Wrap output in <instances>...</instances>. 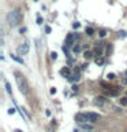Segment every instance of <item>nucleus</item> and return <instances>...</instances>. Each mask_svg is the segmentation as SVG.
I'll list each match as a JSON object with an SVG mask.
<instances>
[{
  "label": "nucleus",
  "instance_id": "39448f33",
  "mask_svg": "<svg viewBox=\"0 0 127 132\" xmlns=\"http://www.w3.org/2000/svg\"><path fill=\"white\" fill-rule=\"evenodd\" d=\"M102 51H104V43H97V47H96V54L97 56H102Z\"/></svg>",
  "mask_w": 127,
  "mask_h": 132
},
{
  "label": "nucleus",
  "instance_id": "423d86ee",
  "mask_svg": "<svg viewBox=\"0 0 127 132\" xmlns=\"http://www.w3.org/2000/svg\"><path fill=\"white\" fill-rule=\"evenodd\" d=\"M74 40H75V35L70 33V35L66 37V45H67V47H71V45L74 44Z\"/></svg>",
  "mask_w": 127,
  "mask_h": 132
},
{
  "label": "nucleus",
  "instance_id": "bb28decb",
  "mask_svg": "<svg viewBox=\"0 0 127 132\" xmlns=\"http://www.w3.org/2000/svg\"><path fill=\"white\" fill-rule=\"evenodd\" d=\"M122 82H123V84H127V78H123Z\"/></svg>",
  "mask_w": 127,
  "mask_h": 132
},
{
  "label": "nucleus",
  "instance_id": "a211bd4d",
  "mask_svg": "<svg viewBox=\"0 0 127 132\" xmlns=\"http://www.w3.org/2000/svg\"><path fill=\"white\" fill-rule=\"evenodd\" d=\"M107 78H108V80H113V78H115V74H113V73H108V74H107Z\"/></svg>",
  "mask_w": 127,
  "mask_h": 132
},
{
  "label": "nucleus",
  "instance_id": "6e6552de",
  "mask_svg": "<svg viewBox=\"0 0 127 132\" xmlns=\"http://www.w3.org/2000/svg\"><path fill=\"white\" fill-rule=\"evenodd\" d=\"M94 103L98 105V106H102V105H105V103H107V99L104 96H97L96 99H94Z\"/></svg>",
  "mask_w": 127,
  "mask_h": 132
},
{
  "label": "nucleus",
  "instance_id": "4be33fe9",
  "mask_svg": "<svg viewBox=\"0 0 127 132\" xmlns=\"http://www.w3.org/2000/svg\"><path fill=\"white\" fill-rule=\"evenodd\" d=\"M105 35H107V30H104V29H102V30H100V36H101V37H105Z\"/></svg>",
  "mask_w": 127,
  "mask_h": 132
},
{
  "label": "nucleus",
  "instance_id": "aec40b11",
  "mask_svg": "<svg viewBox=\"0 0 127 132\" xmlns=\"http://www.w3.org/2000/svg\"><path fill=\"white\" fill-rule=\"evenodd\" d=\"M51 58L56 61V59H57V54H56V52H51Z\"/></svg>",
  "mask_w": 127,
  "mask_h": 132
},
{
  "label": "nucleus",
  "instance_id": "5701e85b",
  "mask_svg": "<svg viewBox=\"0 0 127 132\" xmlns=\"http://www.w3.org/2000/svg\"><path fill=\"white\" fill-rule=\"evenodd\" d=\"M79 26H81V23H79V22H75V23H72V28H75V29H77V28H79Z\"/></svg>",
  "mask_w": 127,
  "mask_h": 132
},
{
  "label": "nucleus",
  "instance_id": "c756f323",
  "mask_svg": "<svg viewBox=\"0 0 127 132\" xmlns=\"http://www.w3.org/2000/svg\"><path fill=\"white\" fill-rule=\"evenodd\" d=\"M88 132H92V131H88Z\"/></svg>",
  "mask_w": 127,
  "mask_h": 132
},
{
  "label": "nucleus",
  "instance_id": "c85d7f7f",
  "mask_svg": "<svg viewBox=\"0 0 127 132\" xmlns=\"http://www.w3.org/2000/svg\"><path fill=\"white\" fill-rule=\"evenodd\" d=\"M74 132H78V129H74Z\"/></svg>",
  "mask_w": 127,
  "mask_h": 132
},
{
  "label": "nucleus",
  "instance_id": "f8f14e48",
  "mask_svg": "<svg viewBox=\"0 0 127 132\" xmlns=\"http://www.w3.org/2000/svg\"><path fill=\"white\" fill-rule=\"evenodd\" d=\"M86 35H88V36H93L94 35V29L93 28H86Z\"/></svg>",
  "mask_w": 127,
  "mask_h": 132
},
{
  "label": "nucleus",
  "instance_id": "cd10ccee",
  "mask_svg": "<svg viewBox=\"0 0 127 132\" xmlns=\"http://www.w3.org/2000/svg\"><path fill=\"white\" fill-rule=\"evenodd\" d=\"M15 132H22V131H20V129H15Z\"/></svg>",
  "mask_w": 127,
  "mask_h": 132
},
{
  "label": "nucleus",
  "instance_id": "a878e982",
  "mask_svg": "<svg viewBox=\"0 0 127 132\" xmlns=\"http://www.w3.org/2000/svg\"><path fill=\"white\" fill-rule=\"evenodd\" d=\"M51 94H56V88H51Z\"/></svg>",
  "mask_w": 127,
  "mask_h": 132
},
{
  "label": "nucleus",
  "instance_id": "6ab92c4d",
  "mask_svg": "<svg viewBox=\"0 0 127 132\" xmlns=\"http://www.w3.org/2000/svg\"><path fill=\"white\" fill-rule=\"evenodd\" d=\"M81 50H82V48H81V45H75V47H74V52L77 54V52H79Z\"/></svg>",
  "mask_w": 127,
  "mask_h": 132
},
{
  "label": "nucleus",
  "instance_id": "9d476101",
  "mask_svg": "<svg viewBox=\"0 0 127 132\" xmlns=\"http://www.w3.org/2000/svg\"><path fill=\"white\" fill-rule=\"evenodd\" d=\"M81 128H83L85 131H92L93 129V125H92V124H88V122H82L81 124Z\"/></svg>",
  "mask_w": 127,
  "mask_h": 132
},
{
  "label": "nucleus",
  "instance_id": "f03ea898",
  "mask_svg": "<svg viewBox=\"0 0 127 132\" xmlns=\"http://www.w3.org/2000/svg\"><path fill=\"white\" fill-rule=\"evenodd\" d=\"M15 81H16V85H18L20 92L23 95H27L29 94V84H27V81H26L23 74H20L19 72H15Z\"/></svg>",
  "mask_w": 127,
  "mask_h": 132
},
{
  "label": "nucleus",
  "instance_id": "b1692460",
  "mask_svg": "<svg viewBox=\"0 0 127 132\" xmlns=\"http://www.w3.org/2000/svg\"><path fill=\"white\" fill-rule=\"evenodd\" d=\"M14 113H15L14 109H8V114H14Z\"/></svg>",
  "mask_w": 127,
  "mask_h": 132
},
{
  "label": "nucleus",
  "instance_id": "2eb2a0df",
  "mask_svg": "<svg viewBox=\"0 0 127 132\" xmlns=\"http://www.w3.org/2000/svg\"><path fill=\"white\" fill-rule=\"evenodd\" d=\"M119 103H120L122 106H127V98H120L119 99Z\"/></svg>",
  "mask_w": 127,
  "mask_h": 132
},
{
  "label": "nucleus",
  "instance_id": "7ed1b4c3",
  "mask_svg": "<svg viewBox=\"0 0 127 132\" xmlns=\"http://www.w3.org/2000/svg\"><path fill=\"white\" fill-rule=\"evenodd\" d=\"M29 50H30V47H29V43H23L22 45H19L18 50H16V52H18V55H27Z\"/></svg>",
  "mask_w": 127,
  "mask_h": 132
},
{
  "label": "nucleus",
  "instance_id": "0eeeda50",
  "mask_svg": "<svg viewBox=\"0 0 127 132\" xmlns=\"http://www.w3.org/2000/svg\"><path fill=\"white\" fill-rule=\"evenodd\" d=\"M75 120L79 124H82V122H88V118H86V116H85V113H78L77 116H75Z\"/></svg>",
  "mask_w": 127,
  "mask_h": 132
},
{
  "label": "nucleus",
  "instance_id": "dca6fc26",
  "mask_svg": "<svg viewBox=\"0 0 127 132\" xmlns=\"http://www.w3.org/2000/svg\"><path fill=\"white\" fill-rule=\"evenodd\" d=\"M68 80L70 81H78L79 80V74H74L72 77H68Z\"/></svg>",
  "mask_w": 127,
  "mask_h": 132
},
{
  "label": "nucleus",
  "instance_id": "4468645a",
  "mask_svg": "<svg viewBox=\"0 0 127 132\" xmlns=\"http://www.w3.org/2000/svg\"><path fill=\"white\" fill-rule=\"evenodd\" d=\"M4 84H6V88H7V92L10 94V95H12V91H11V85H10V82L8 81H4Z\"/></svg>",
  "mask_w": 127,
  "mask_h": 132
},
{
  "label": "nucleus",
  "instance_id": "412c9836",
  "mask_svg": "<svg viewBox=\"0 0 127 132\" xmlns=\"http://www.w3.org/2000/svg\"><path fill=\"white\" fill-rule=\"evenodd\" d=\"M37 23H38V25H41V23H43V18H41L40 15H37Z\"/></svg>",
  "mask_w": 127,
  "mask_h": 132
},
{
  "label": "nucleus",
  "instance_id": "7c9ffc66",
  "mask_svg": "<svg viewBox=\"0 0 127 132\" xmlns=\"http://www.w3.org/2000/svg\"><path fill=\"white\" fill-rule=\"evenodd\" d=\"M34 2H37V0H34Z\"/></svg>",
  "mask_w": 127,
  "mask_h": 132
},
{
  "label": "nucleus",
  "instance_id": "f257e3e1",
  "mask_svg": "<svg viewBox=\"0 0 127 132\" xmlns=\"http://www.w3.org/2000/svg\"><path fill=\"white\" fill-rule=\"evenodd\" d=\"M22 16H23L22 10H20V8H15V10H12L10 14L7 15V22H8V25H10L11 28L18 26L19 22L22 21Z\"/></svg>",
  "mask_w": 127,
  "mask_h": 132
},
{
  "label": "nucleus",
  "instance_id": "20e7f679",
  "mask_svg": "<svg viewBox=\"0 0 127 132\" xmlns=\"http://www.w3.org/2000/svg\"><path fill=\"white\" fill-rule=\"evenodd\" d=\"M86 118H88V122L90 124H94L96 121H98V118H100V116L96 114V113H85Z\"/></svg>",
  "mask_w": 127,
  "mask_h": 132
},
{
  "label": "nucleus",
  "instance_id": "9b49d317",
  "mask_svg": "<svg viewBox=\"0 0 127 132\" xmlns=\"http://www.w3.org/2000/svg\"><path fill=\"white\" fill-rule=\"evenodd\" d=\"M83 56H85V59H90V58L93 56V52L92 51H85L83 52Z\"/></svg>",
  "mask_w": 127,
  "mask_h": 132
},
{
  "label": "nucleus",
  "instance_id": "ddd939ff",
  "mask_svg": "<svg viewBox=\"0 0 127 132\" xmlns=\"http://www.w3.org/2000/svg\"><path fill=\"white\" fill-rule=\"evenodd\" d=\"M11 58H12L14 61H16L18 63H22V65H23V59H22V58H18L16 55H12V54H11Z\"/></svg>",
  "mask_w": 127,
  "mask_h": 132
},
{
  "label": "nucleus",
  "instance_id": "393cba45",
  "mask_svg": "<svg viewBox=\"0 0 127 132\" xmlns=\"http://www.w3.org/2000/svg\"><path fill=\"white\" fill-rule=\"evenodd\" d=\"M45 32H47V33H51V28H49V26H45Z\"/></svg>",
  "mask_w": 127,
  "mask_h": 132
},
{
  "label": "nucleus",
  "instance_id": "f3484780",
  "mask_svg": "<svg viewBox=\"0 0 127 132\" xmlns=\"http://www.w3.org/2000/svg\"><path fill=\"white\" fill-rule=\"evenodd\" d=\"M96 63H97V65H102V63H104V59H102L101 56H97V59H96Z\"/></svg>",
  "mask_w": 127,
  "mask_h": 132
},
{
  "label": "nucleus",
  "instance_id": "1a4fd4ad",
  "mask_svg": "<svg viewBox=\"0 0 127 132\" xmlns=\"http://www.w3.org/2000/svg\"><path fill=\"white\" fill-rule=\"evenodd\" d=\"M60 74L63 77H70V68H63L60 69Z\"/></svg>",
  "mask_w": 127,
  "mask_h": 132
}]
</instances>
